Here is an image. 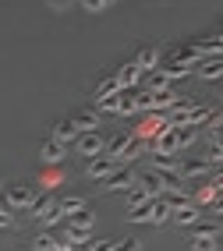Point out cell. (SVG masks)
Returning a JSON list of instances; mask_svg holds the SVG:
<instances>
[{"mask_svg": "<svg viewBox=\"0 0 223 251\" xmlns=\"http://www.w3.org/2000/svg\"><path fill=\"white\" fill-rule=\"evenodd\" d=\"M195 138H198V127H163L160 135H156V152H167V156H177L181 149H188V145H195Z\"/></svg>", "mask_w": 223, "mask_h": 251, "instance_id": "6da1fadb", "label": "cell"}, {"mask_svg": "<svg viewBox=\"0 0 223 251\" xmlns=\"http://www.w3.org/2000/svg\"><path fill=\"white\" fill-rule=\"evenodd\" d=\"M28 216H32V220H43V223H50V226H54L57 220H64V212H60V202H57V198L54 195H36V202H32L28 205Z\"/></svg>", "mask_w": 223, "mask_h": 251, "instance_id": "7a4b0ae2", "label": "cell"}, {"mask_svg": "<svg viewBox=\"0 0 223 251\" xmlns=\"http://www.w3.org/2000/svg\"><path fill=\"white\" fill-rule=\"evenodd\" d=\"M36 188H28V184H11V188H4V205L11 212H25L32 202H36Z\"/></svg>", "mask_w": 223, "mask_h": 251, "instance_id": "3957f363", "label": "cell"}, {"mask_svg": "<svg viewBox=\"0 0 223 251\" xmlns=\"http://www.w3.org/2000/svg\"><path fill=\"white\" fill-rule=\"evenodd\" d=\"M75 149L85 156V159H92V156H99V152H107V135L96 127V131H82V135L75 138Z\"/></svg>", "mask_w": 223, "mask_h": 251, "instance_id": "277c9868", "label": "cell"}, {"mask_svg": "<svg viewBox=\"0 0 223 251\" xmlns=\"http://www.w3.org/2000/svg\"><path fill=\"white\" fill-rule=\"evenodd\" d=\"M181 96H174L170 89H156V92H145L139 89V110H170Z\"/></svg>", "mask_w": 223, "mask_h": 251, "instance_id": "5b68a950", "label": "cell"}, {"mask_svg": "<svg viewBox=\"0 0 223 251\" xmlns=\"http://www.w3.org/2000/svg\"><path fill=\"white\" fill-rule=\"evenodd\" d=\"M135 174H139L135 166L121 163V166H117V170H113L107 180H103V188H107V191H131V184H135Z\"/></svg>", "mask_w": 223, "mask_h": 251, "instance_id": "8992f818", "label": "cell"}, {"mask_svg": "<svg viewBox=\"0 0 223 251\" xmlns=\"http://www.w3.org/2000/svg\"><path fill=\"white\" fill-rule=\"evenodd\" d=\"M117 166H121V163H117L113 156H107V152H99V156H92L89 159V166H85V174H89L92 180H107L113 170H117Z\"/></svg>", "mask_w": 223, "mask_h": 251, "instance_id": "52a82bcc", "label": "cell"}, {"mask_svg": "<svg viewBox=\"0 0 223 251\" xmlns=\"http://www.w3.org/2000/svg\"><path fill=\"white\" fill-rule=\"evenodd\" d=\"M209 159H177V177L181 180H198V177H205L209 174Z\"/></svg>", "mask_w": 223, "mask_h": 251, "instance_id": "ba28073f", "label": "cell"}, {"mask_svg": "<svg viewBox=\"0 0 223 251\" xmlns=\"http://www.w3.org/2000/svg\"><path fill=\"white\" fill-rule=\"evenodd\" d=\"M113 75H117V81H121V89H139V81H142L145 71H142L135 60H128V64H121V68H117Z\"/></svg>", "mask_w": 223, "mask_h": 251, "instance_id": "9c48e42d", "label": "cell"}, {"mask_svg": "<svg viewBox=\"0 0 223 251\" xmlns=\"http://www.w3.org/2000/svg\"><path fill=\"white\" fill-rule=\"evenodd\" d=\"M195 75H198L202 81H216V78L223 75V57H202V60L195 64Z\"/></svg>", "mask_w": 223, "mask_h": 251, "instance_id": "30bf717a", "label": "cell"}, {"mask_svg": "<svg viewBox=\"0 0 223 251\" xmlns=\"http://www.w3.org/2000/svg\"><path fill=\"white\" fill-rule=\"evenodd\" d=\"M139 89H145V92H156V89H170V78H167V71H163L160 64H156L152 71H145V75H142Z\"/></svg>", "mask_w": 223, "mask_h": 251, "instance_id": "8fae6325", "label": "cell"}, {"mask_svg": "<svg viewBox=\"0 0 223 251\" xmlns=\"http://www.w3.org/2000/svg\"><path fill=\"white\" fill-rule=\"evenodd\" d=\"M135 64H139L142 71H152L160 64V46H152V43H145V46H139L135 50V57H131Z\"/></svg>", "mask_w": 223, "mask_h": 251, "instance_id": "7c38bea8", "label": "cell"}, {"mask_svg": "<svg viewBox=\"0 0 223 251\" xmlns=\"http://www.w3.org/2000/svg\"><path fill=\"white\" fill-rule=\"evenodd\" d=\"M160 68L167 71L170 81H177V78H188V75H195V64H188V60H177V57H167Z\"/></svg>", "mask_w": 223, "mask_h": 251, "instance_id": "4fadbf2b", "label": "cell"}, {"mask_svg": "<svg viewBox=\"0 0 223 251\" xmlns=\"http://www.w3.org/2000/svg\"><path fill=\"white\" fill-rule=\"evenodd\" d=\"M170 216H174V209H170V205L163 202V195H160V198H152V202H149V223L163 226V223L170 220Z\"/></svg>", "mask_w": 223, "mask_h": 251, "instance_id": "5bb4252c", "label": "cell"}, {"mask_svg": "<svg viewBox=\"0 0 223 251\" xmlns=\"http://www.w3.org/2000/svg\"><path fill=\"white\" fill-rule=\"evenodd\" d=\"M78 135H82V131H78V124L71 121V117H64V121H57V124H54V138H57V142H64V145H67V142H75Z\"/></svg>", "mask_w": 223, "mask_h": 251, "instance_id": "9a60e30c", "label": "cell"}, {"mask_svg": "<svg viewBox=\"0 0 223 251\" xmlns=\"http://www.w3.org/2000/svg\"><path fill=\"white\" fill-rule=\"evenodd\" d=\"M71 121L78 124V131H96L99 127V110H75Z\"/></svg>", "mask_w": 223, "mask_h": 251, "instance_id": "2e32d148", "label": "cell"}, {"mask_svg": "<svg viewBox=\"0 0 223 251\" xmlns=\"http://www.w3.org/2000/svg\"><path fill=\"white\" fill-rule=\"evenodd\" d=\"M174 223H181V226H192V223H198L202 220V212H198V202H192V205H184V209H174V216H170Z\"/></svg>", "mask_w": 223, "mask_h": 251, "instance_id": "e0dca14e", "label": "cell"}, {"mask_svg": "<svg viewBox=\"0 0 223 251\" xmlns=\"http://www.w3.org/2000/svg\"><path fill=\"white\" fill-rule=\"evenodd\" d=\"M39 156H43L46 163H60V159H64V142H57V138H46V142L39 145Z\"/></svg>", "mask_w": 223, "mask_h": 251, "instance_id": "ac0fdd59", "label": "cell"}, {"mask_svg": "<svg viewBox=\"0 0 223 251\" xmlns=\"http://www.w3.org/2000/svg\"><path fill=\"white\" fill-rule=\"evenodd\" d=\"M163 202H167L170 209H184V205H192L195 198L188 195L184 188H170V191H163Z\"/></svg>", "mask_w": 223, "mask_h": 251, "instance_id": "d6986e66", "label": "cell"}, {"mask_svg": "<svg viewBox=\"0 0 223 251\" xmlns=\"http://www.w3.org/2000/svg\"><path fill=\"white\" fill-rule=\"evenodd\" d=\"M149 202H152V195H145L139 184H135V188L128 191V212H139V209H145Z\"/></svg>", "mask_w": 223, "mask_h": 251, "instance_id": "ffe728a7", "label": "cell"}, {"mask_svg": "<svg viewBox=\"0 0 223 251\" xmlns=\"http://www.w3.org/2000/svg\"><path fill=\"white\" fill-rule=\"evenodd\" d=\"M192 237H220V223H209V216H202L198 223H192Z\"/></svg>", "mask_w": 223, "mask_h": 251, "instance_id": "44dd1931", "label": "cell"}, {"mask_svg": "<svg viewBox=\"0 0 223 251\" xmlns=\"http://www.w3.org/2000/svg\"><path fill=\"white\" fill-rule=\"evenodd\" d=\"M117 113H121V117H131V113H139V96H131V92H121V96H117Z\"/></svg>", "mask_w": 223, "mask_h": 251, "instance_id": "7402d4cb", "label": "cell"}, {"mask_svg": "<svg viewBox=\"0 0 223 251\" xmlns=\"http://www.w3.org/2000/svg\"><path fill=\"white\" fill-rule=\"evenodd\" d=\"M152 170H160V174H177V156L156 152V156H152Z\"/></svg>", "mask_w": 223, "mask_h": 251, "instance_id": "603a6c76", "label": "cell"}, {"mask_svg": "<svg viewBox=\"0 0 223 251\" xmlns=\"http://www.w3.org/2000/svg\"><path fill=\"white\" fill-rule=\"evenodd\" d=\"M64 241H67V244H89L92 237H89V230H85V226L67 223V230H64Z\"/></svg>", "mask_w": 223, "mask_h": 251, "instance_id": "cb8c5ba5", "label": "cell"}, {"mask_svg": "<svg viewBox=\"0 0 223 251\" xmlns=\"http://www.w3.org/2000/svg\"><path fill=\"white\" fill-rule=\"evenodd\" d=\"M113 92H124V89H121V81H117V75H107V78H99V85H96V96H113Z\"/></svg>", "mask_w": 223, "mask_h": 251, "instance_id": "d4e9b609", "label": "cell"}, {"mask_svg": "<svg viewBox=\"0 0 223 251\" xmlns=\"http://www.w3.org/2000/svg\"><path fill=\"white\" fill-rule=\"evenodd\" d=\"M89 202H85V198H78V195H67V198H60V212L64 216H75L78 209H85Z\"/></svg>", "mask_w": 223, "mask_h": 251, "instance_id": "484cf974", "label": "cell"}, {"mask_svg": "<svg viewBox=\"0 0 223 251\" xmlns=\"http://www.w3.org/2000/svg\"><path fill=\"white\" fill-rule=\"evenodd\" d=\"M67 220H71L75 226H85V230H92V223H96V216H92V209L85 205V209H78L75 216H67Z\"/></svg>", "mask_w": 223, "mask_h": 251, "instance_id": "4316f807", "label": "cell"}, {"mask_svg": "<svg viewBox=\"0 0 223 251\" xmlns=\"http://www.w3.org/2000/svg\"><path fill=\"white\" fill-rule=\"evenodd\" d=\"M32 251H57V237L54 233H39L36 244H32Z\"/></svg>", "mask_w": 223, "mask_h": 251, "instance_id": "83f0119b", "label": "cell"}, {"mask_svg": "<svg viewBox=\"0 0 223 251\" xmlns=\"http://www.w3.org/2000/svg\"><path fill=\"white\" fill-rule=\"evenodd\" d=\"M205 127L213 131V138H216V142H223V113H213L209 121H205Z\"/></svg>", "mask_w": 223, "mask_h": 251, "instance_id": "f1b7e54d", "label": "cell"}, {"mask_svg": "<svg viewBox=\"0 0 223 251\" xmlns=\"http://www.w3.org/2000/svg\"><path fill=\"white\" fill-rule=\"evenodd\" d=\"M202 216H209V220H216V216H223V191H216V198L209 205H205V212Z\"/></svg>", "mask_w": 223, "mask_h": 251, "instance_id": "f546056e", "label": "cell"}, {"mask_svg": "<svg viewBox=\"0 0 223 251\" xmlns=\"http://www.w3.org/2000/svg\"><path fill=\"white\" fill-rule=\"evenodd\" d=\"M192 251H216V237H192Z\"/></svg>", "mask_w": 223, "mask_h": 251, "instance_id": "4dcf8cb0", "label": "cell"}, {"mask_svg": "<svg viewBox=\"0 0 223 251\" xmlns=\"http://www.w3.org/2000/svg\"><path fill=\"white\" fill-rule=\"evenodd\" d=\"M113 248H117V237H99L89 244V251H113Z\"/></svg>", "mask_w": 223, "mask_h": 251, "instance_id": "1f68e13d", "label": "cell"}, {"mask_svg": "<svg viewBox=\"0 0 223 251\" xmlns=\"http://www.w3.org/2000/svg\"><path fill=\"white\" fill-rule=\"evenodd\" d=\"M113 0H78V7L82 11H103V7H110Z\"/></svg>", "mask_w": 223, "mask_h": 251, "instance_id": "d6a6232c", "label": "cell"}, {"mask_svg": "<svg viewBox=\"0 0 223 251\" xmlns=\"http://www.w3.org/2000/svg\"><path fill=\"white\" fill-rule=\"evenodd\" d=\"M113 251H142L139 248V241H135V237H117V248Z\"/></svg>", "mask_w": 223, "mask_h": 251, "instance_id": "836d02e7", "label": "cell"}, {"mask_svg": "<svg viewBox=\"0 0 223 251\" xmlns=\"http://www.w3.org/2000/svg\"><path fill=\"white\" fill-rule=\"evenodd\" d=\"M7 226H11V209L0 205V230H7Z\"/></svg>", "mask_w": 223, "mask_h": 251, "instance_id": "e575fe53", "label": "cell"}, {"mask_svg": "<svg viewBox=\"0 0 223 251\" xmlns=\"http://www.w3.org/2000/svg\"><path fill=\"white\" fill-rule=\"evenodd\" d=\"M46 7H54V11H67V7H71V0H46Z\"/></svg>", "mask_w": 223, "mask_h": 251, "instance_id": "d590c367", "label": "cell"}, {"mask_svg": "<svg viewBox=\"0 0 223 251\" xmlns=\"http://www.w3.org/2000/svg\"><path fill=\"white\" fill-rule=\"evenodd\" d=\"M213 191H223V174H216V177H213Z\"/></svg>", "mask_w": 223, "mask_h": 251, "instance_id": "8d00e7d4", "label": "cell"}, {"mask_svg": "<svg viewBox=\"0 0 223 251\" xmlns=\"http://www.w3.org/2000/svg\"><path fill=\"white\" fill-rule=\"evenodd\" d=\"M216 36H223V22H220V25H216Z\"/></svg>", "mask_w": 223, "mask_h": 251, "instance_id": "74e56055", "label": "cell"}, {"mask_svg": "<svg viewBox=\"0 0 223 251\" xmlns=\"http://www.w3.org/2000/svg\"><path fill=\"white\" fill-rule=\"evenodd\" d=\"M0 205H4V188H0Z\"/></svg>", "mask_w": 223, "mask_h": 251, "instance_id": "f35d334b", "label": "cell"}, {"mask_svg": "<svg viewBox=\"0 0 223 251\" xmlns=\"http://www.w3.org/2000/svg\"><path fill=\"white\" fill-rule=\"evenodd\" d=\"M220 99H223V89H220Z\"/></svg>", "mask_w": 223, "mask_h": 251, "instance_id": "ab89813d", "label": "cell"}]
</instances>
